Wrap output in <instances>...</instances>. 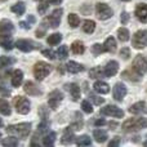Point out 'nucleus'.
Returning <instances> with one entry per match:
<instances>
[{
	"instance_id": "1",
	"label": "nucleus",
	"mask_w": 147,
	"mask_h": 147,
	"mask_svg": "<svg viewBox=\"0 0 147 147\" xmlns=\"http://www.w3.org/2000/svg\"><path fill=\"white\" fill-rule=\"evenodd\" d=\"M147 128L146 117H132L123 123V130L124 132H137V130Z\"/></svg>"
},
{
	"instance_id": "2",
	"label": "nucleus",
	"mask_w": 147,
	"mask_h": 147,
	"mask_svg": "<svg viewBox=\"0 0 147 147\" xmlns=\"http://www.w3.org/2000/svg\"><path fill=\"white\" fill-rule=\"evenodd\" d=\"M7 129V133L13 136H17L20 138H27V136L31 132V124L30 123H20L17 125H9Z\"/></svg>"
},
{
	"instance_id": "3",
	"label": "nucleus",
	"mask_w": 147,
	"mask_h": 147,
	"mask_svg": "<svg viewBox=\"0 0 147 147\" xmlns=\"http://www.w3.org/2000/svg\"><path fill=\"white\" fill-rule=\"evenodd\" d=\"M51 71H52L51 65H48L47 62H43V61L38 62V63L34 66V75H35L36 80H39V81L44 80V79L51 74Z\"/></svg>"
},
{
	"instance_id": "4",
	"label": "nucleus",
	"mask_w": 147,
	"mask_h": 147,
	"mask_svg": "<svg viewBox=\"0 0 147 147\" xmlns=\"http://www.w3.org/2000/svg\"><path fill=\"white\" fill-rule=\"evenodd\" d=\"M13 103H14V107L17 110L18 114H22V115H26L30 112V101H28L26 97H22V96H17L14 99H13Z\"/></svg>"
},
{
	"instance_id": "5",
	"label": "nucleus",
	"mask_w": 147,
	"mask_h": 147,
	"mask_svg": "<svg viewBox=\"0 0 147 147\" xmlns=\"http://www.w3.org/2000/svg\"><path fill=\"white\" fill-rule=\"evenodd\" d=\"M132 44L136 49H142L147 45V30H140L133 35Z\"/></svg>"
},
{
	"instance_id": "6",
	"label": "nucleus",
	"mask_w": 147,
	"mask_h": 147,
	"mask_svg": "<svg viewBox=\"0 0 147 147\" xmlns=\"http://www.w3.org/2000/svg\"><path fill=\"white\" fill-rule=\"evenodd\" d=\"M96 12H97V17L102 21L109 20V18L112 17V9L105 3H98L96 5Z\"/></svg>"
},
{
	"instance_id": "7",
	"label": "nucleus",
	"mask_w": 147,
	"mask_h": 147,
	"mask_svg": "<svg viewBox=\"0 0 147 147\" xmlns=\"http://www.w3.org/2000/svg\"><path fill=\"white\" fill-rule=\"evenodd\" d=\"M133 71L137 75H143L147 71V61L145 59V57L142 56H137L133 61Z\"/></svg>"
},
{
	"instance_id": "8",
	"label": "nucleus",
	"mask_w": 147,
	"mask_h": 147,
	"mask_svg": "<svg viewBox=\"0 0 147 147\" xmlns=\"http://www.w3.org/2000/svg\"><path fill=\"white\" fill-rule=\"evenodd\" d=\"M62 99H63V94H62V92H59L58 89H56V90H52L51 93H49L48 96V105L51 109L56 110L57 107H58V105L62 102Z\"/></svg>"
},
{
	"instance_id": "9",
	"label": "nucleus",
	"mask_w": 147,
	"mask_h": 147,
	"mask_svg": "<svg viewBox=\"0 0 147 147\" xmlns=\"http://www.w3.org/2000/svg\"><path fill=\"white\" fill-rule=\"evenodd\" d=\"M102 115H106V116H112V117H123L124 116V111H123L120 107L114 106V105H107L106 107L101 110Z\"/></svg>"
},
{
	"instance_id": "10",
	"label": "nucleus",
	"mask_w": 147,
	"mask_h": 147,
	"mask_svg": "<svg viewBox=\"0 0 147 147\" xmlns=\"http://www.w3.org/2000/svg\"><path fill=\"white\" fill-rule=\"evenodd\" d=\"M62 12H63L62 9H56L45 20L47 22L49 23V26H51L52 28H56V27H58V26H59V22H61V18H62Z\"/></svg>"
},
{
	"instance_id": "11",
	"label": "nucleus",
	"mask_w": 147,
	"mask_h": 147,
	"mask_svg": "<svg viewBox=\"0 0 147 147\" xmlns=\"http://www.w3.org/2000/svg\"><path fill=\"white\" fill-rule=\"evenodd\" d=\"M112 94H114V98L116 101H123L124 97L127 96V86L123 83H116L114 86V90H112Z\"/></svg>"
},
{
	"instance_id": "12",
	"label": "nucleus",
	"mask_w": 147,
	"mask_h": 147,
	"mask_svg": "<svg viewBox=\"0 0 147 147\" xmlns=\"http://www.w3.org/2000/svg\"><path fill=\"white\" fill-rule=\"evenodd\" d=\"M23 90H25L28 96H32V97L40 96L41 94V89L39 88L35 83H32V81H26L25 85H23Z\"/></svg>"
},
{
	"instance_id": "13",
	"label": "nucleus",
	"mask_w": 147,
	"mask_h": 147,
	"mask_svg": "<svg viewBox=\"0 0 147 147\" xmlns=\"http://www.w3.org/2000/svg\"><path fill=\"white\" fill-rule=\"evenodd\" d=\"M119 71V63H117L116 61H110L109 63L105 66V76H107V78H112V76H115Z\"/></svg>"
},
{
	"instance_id": "14",
	"label": "nucleus",
	"mask_w": 147,
	"mask_h": 147,
	"mask_svg": "<svg viewBox=\"0 0 147 147\" xmlns=\"http://www.w3.org/2000/svg\"><path fill=\"white\" fill-rule=\"evenodd\" d=\"M16 47L22 52H31L35 48V44L31 40H27V39H20V40L16 41Z\"/></svg>"
},
{
	"instance_id": "15",
	"label": "nucleus",
	"mask_w": 147,
	"mask_h": 147,
	"mask_svg": "<svg viewBox=\"0 0 147 147\" xmlns=\"http://www.w3.org/2000/svg\"><path fill=\"white\" fill-rule=\"evenodd\" d=\"M136 16L142 23H147V4H138L136 8Z\"/></svg>"
},
{
	"instance_id": "16",
	"label": "nucleus",
	"mask_w": 147,
	"mask_h": 147,
	"mask_svg": "<svg viewBox=\"0 0 147 147\" xmlns=\"http://www.w3.org/2000/svg\"><path fill=\"white\" fill-rule=\"evenodd\" d=\"M0 45L7 51H10V49H13V47L16 44H13V40L9 34H0Z\"/></svg>"
},
{
	"instance_id": "17",
	"label": "nucleus",
	"mask_w": 147,
	"mask_h": 147,
	"mask_svg": "<svg viewBox=\"0 0 147 147\" xmlns=\"http://www.w3.org/2000/svg\"><path fill=\"white\" fill-rule=\"evenodd\" d=\"M65 89H67V90L70 92L74 101H79V98H80V86H79L78 84H75V83L66 84Z\"/></svg>"
},
{
	"instance_id": "18",
	"label": "nucleus",
	"mask_w": 147,
	"mask_h": 147,
	"mask_svg": "<svg viewBox=\"0 0 147 147\" xmlns=\"http://www.w3.org/2000/svg\"><path fill=\"white\" fill-rule=\"evenodd\" d=\"M93 88H94V90L99 94H107L110 92V85L107 83H105V81H101V80L96 81Z\"/></svg>"
},
{
	"instance_id": "19",
	"label": "nucleus",
	"mask_w": 147,
	"mask_h": 147,
	"mask_svg": "<svg viewBox=\"0 0 147 147\" xmlns=\"http://www.w3.org/2000/svg\"><path fill=\"white\" fill-rule=\"evenodd\" d=\"M66 70L71 74H79V72L84 71V66L75 61H69L66 65Z\"/></svg>"
},
{
	"instance_id": "20",
	"label": "nucleus",
	"mask_w": 147,
	"mask_h": 147,
	"mask_svg": "<svg viewBox=\"0 0 147 147\" xmlns=\"http://www.w3.org/2000/svg\"><path fill=\"white\" fill-rule=\"evenodd\" d=\"M14 30L12 21L9 20H1L0 21V34H10Z\"/></svg>"
},
{
	"instance_id": "21",
	"label": "nucleus",
	"mask_w": 147,
	"mask_h": 147,
	"mask_svg": "<svg viewBox=\"0 0 147 147\" xmlns=\"http://www.w3.org/2000/svg\"><path fill=\"white\" fill-rule=\"evenodd\" d=\"M72 128H69V129L65 130L63 136H62L61 138V143L62 145H71L74 142V140H75V136H74V132H72Z\"/></svg>"
},
{
	"instance_id": "22",
	"label": "nucleus",
	"mask_w": 147,
	"mask_h": 147,
	"mask_svg": "<svg viewBox=\"0 0 147 147\" xmlns=\"http://www.w3.org/2000/svg\"><path fill=\"white\" fill-rule=\"evenodd\" d=\"M22 80H23V72L21 71V70H14L12 74V85L13 86H20L21 84H22Z\"/></svg>"
},
{
	"instance_id": "23",
	"label": "nucleus",
	"mask_w": 147,
	"mask_h": 147,
	"mask_svg": "<svg viewBox=\"0 0 147 147\" xmlns=\"http://www.w3.org/2000/svg\"><path fill=\"white\" fill-rule=\"evenodd\" d=\"M103 47H105V52H109V53H115V52H116V40H115L112 36H110V38L106 39Z\"/></svg>"
},
{
	"instance_id": "24",
	"label": "nucleus",
	"mask_w": 147,
	"mask_h": 147,
	"mask_svg": "<svg viewBox=\"0 0 147 147\" xmlns=\"http://www.w3.org/2000/svg\"><path fill=\"white\" fill-rule=\"evenodd\" d=\"M93 137L96 138V141L98 143H103L107 141V132L106 130H102V129H96L93 132Z\"/></svg>"
},
{
	"instance_id": "25",
	"label": "nucleus",
	"mask_w": 147,
	"mask_h": 147,
	"mask_svg": "<svg viewBox=\"0 0 147 147\" xmlns=\"http://www.w3.org/2000/svg\"><path fill=\"white\" fill-rule=\"evenodd\" d=\"M0 114L5 115V116H9V115L12 114L9 103H8L7 99H4V98H0Z\"/></svg>"
},
{
	"instance_id": "26",
	"label": "nucleus",
	"mask_w": 147,
	"mask_h": 147,
	"mask_svg": "<svg viewBox=\"0 0 147 147\" xmlns=\"http://www.w3.org/2000/svg\"><path fill=\"white\" fill-rule=\"evenodd\" d=\"M94 30H96V22L92 20H86L84 21L83 23V31L85 34H92L94 32Z\"/></svg>"
},
{
	"instance_id": "27",
	"label": "nucleus",
	"mask_w": 147,
	"mask_h": 147,
	"mask_svg": "<svg viewBox=\"0 0 147 147\" xmlns=\"http://www.w3.org/2000/svg\"><path fill=\"white\" fill-rule=\"evenodd\" d=\"M10 9H12V12L16 13L17 16H22L23 13H25V10H26V5H25V3L23 1H17L12 8H10Z\"/></svg>"
},
{
	"instance_id": "28",
	"label": "nucleus",
	"mask_w": 147,
	"mask_h": 147,
	"mask_svg": "<svg viewBox=\"0 0 147 147\" xmlns=\"http://www.w3.org/2000/svg\"><path fill=\"white\" fill-rule=\"evenodd\" d=\"M71 51H72L74 54H83L84 51H85V47H84V44L81 43V41L76 40V41H74V43H72Z\"/></svg>"
},
{
	"instance_id": "29",
	"label": "nucleus",
	"mask_w": 147,
	"mask_h": 147,
	"mask_svg": "<svg viewBox=\"0 0 147 147\" xmlns=\"http://www.w3.org/2000/svg\"><path fill=\"white\" fill-rule=\"evenodd\" d=\"M47 41H48L49 45H58V44L62 41V35H61L59 32L52 34V35H49V36H48Z\"/></svg>"
},
{
	"instance_id": "30",
	"label": "nucleus",
	"mask_w": 147,
	"mask_h": 147,
	"mask_svg": "<svg viewBox=\"0 0 147 147\" xmlns=\"http://www.w3.org/2000/svg\"><path fill=\"white\" fill-rule=\"evenodd\" d=\"M145 106H146L145 102L140 101V102H137V103L132 105V106L129 107V112L130 114H140V112H142L143 110H145Z\"/></svg>"
},
{
	"instance_id": "31",
	"label": "nucleus",
	"mask_w": 147,
	"mask_h": 147,
	"mask_svg": "<svg viewBox=\"0 0 147 147\" xmlns=\"http://www.w3.org/2000/svg\"><path fill=\"white\" fill-rule=\"evenodd\" d=\"M56 137H57V134L54 132H51L49 134H47L45 137L43 138V145L44 146H53L54 145V142H56Z\"/></svg>"
},
{
	"instance_id": "32",
	"label": "nucleus",
	"mask_w": 147,
	"mask_h": 147,
	"mask_svg": "<svg viewBox=\"0 0 147 147\" xmlns=\"http://www.w3.org/2000/svg\"><path fill=\"white\" fill-rule=\"evenodd\" d=\"M117 38L120 41H128L129 40V30L125 27H120L117 30Z\"/></svg>"
},
{
	"instance_id": "33",
	"label": "nucleus",
	"mask_w": 147,
	"mask_h": 147,
	"mask_svg": "<svg viewBox=\"0 0 147 147\" xmlns=\"http://www.w3.org/2000/svg\"><path fill=\"white\" fill-rule=\"evenodd\" d=\"M67 22H69V25L71 26L72 28H75V27H78L79 23H80V18H79L78 14H75V13H71V14H69Z\"/></svg>"
},
{
	"instance_id": "34",
	"label": "nucleus",
	"mask_w": 147,
	"mask_h": 147,
	"mask_svg": "<svg viewBox=\"0 0 147 147\" xmlns=\"http://www.w3.org/2000/svg\"><path fill=\"white\" fill-rule=\"evenodd\" d=\"M3 146H5V147H16V146H18V140L14 137V136L7 137L4 141H3Z\"/></svg>"
},
{
	"instance_id": "35",
	"label": "nucleus",
	"mask_w": 147,
	"mask_h": 147,
	"mask_svg": "<svg viewBox=\"0 0 147 147\" xmlns=\"http://www.w3.org/2000/svg\"><path fill=\"white\" fill-rule=\"evenodd\" d=\"M76 145L78 146H90L92 140L88 136H80V137L76 138Z\"/></svg>"
},
{
	"instance_id": "36",
	"label": "nucleus",
	"mask_w": 147,
	"mask_h": 147,
	"mask_svg": "<svg viewBox=\"0 0 147 147\" xmlns=\"http://www.w3.org/2000/svg\"><path fill=\"white\" fill-rule=\"evenodd\" d=\"M56 56L58 57V59H65L69 56V49H67L66 45H61L58 48V51L56 52Z\"/></svg>"
},
{
	"instance_id": "37",
	"label": "nucleus",
	"mask_w": 147,
	"mask_h": 147,
	"mask_svg": "<svg viewBox=\"0 0 147 147\" xmlns=\"http://www.w3.org/2000/svg\"><path fill=\"white\" fill-rule=\"evenodd\" d=\"M13 62H14L13 58H9V57H5V56L0 57V69H4V67L10 66Z\"/></svg>"
},
{
	"instance_id": "38",
	"label": "nucleus",
	"mask_w": 147,
	"mask_h": 147,
	"mask_svg": "<svg viewBox=\"0 0 147 147\" xmlns=\"http://www.w3.org/2000/svg\"><path fill=\"white\" fill-rule=\"evenodd\" d=\"M102 70L99 69V67H93V69L89 70V76H90L92 79H98V78H102Z\"/></svg>"
},
{
	"instance_id": "39",
	"label": "nucleus",
	"mask_w": 147,
	"mask_h": 147,
	"mask_svg": "<svg viewBox=\"0 0 147 147\" xmlns=\"http://www.w3.org/2000/svg\"><path fill=\"white\" fill-rule=\"evenodd\" d=\"M81 109H83V111L86 112V114H92V112H93V107H92V103L88 101V99H84V101L81 102Z\"/></svg>"
},
{
	"instance_id": "40",
	"label": "nucleus",
	"mask_w": 147,
	"mask_h": 147,
	"mask_svg": "<svg viewBox=\"0 0 147 147\" xmlns=\"http://www.w3.org/2000/svg\"><path fill=\"white\" fill-rule=\"evenodd\" d=\"M102 52H105V47L102 45V44L97 43V44H94V45L92 47V53H93L94 56H99Z\"/></svg>"
},
{
	"instance_id": "41",
	"label": "nucleus",
	"mask_w": 147,
	"mask_h": 147,
	"mask_svg": "<svg viewBox=\"0 0 147 147\" xmlns=\"http://www.w3.org/2000/svg\"><path fill=\"white\" fill-rule=\"evenodd\" d=\"M48 128H49V123L47 121V120H43V121L39 124V127H38V134L39 133H44V132H47L48 130Z\"/></svg>"
},
{
	"instance_id": "42",
	"label": "nucleus",
	"mask_w": 147,
	"mask_h": 147,
	"mask_svg": "<svg viewBox=\"0 0 147 147\" xmlns=\"http://www.w3.org/2000/svg\"><path fill=\"white\" fill-rule=\"evenodd\" d=\"M89 98H90L92 101H93V103L97 105V106H99V105H102L105 102V99L102 98V97H98V96H96V94H93V93L89 94Z\"/></svg>"
},
{
	"instance_id": "43",
	"label": "nucleus",
	"mask_w": 147,
	"mask_h": 147,
	"mask_svg": "<svg viewBox=\"0 0 147 147\" xmlns=\"http://www.w3.org/2000/svg\"><path fill=\"white\" fill-rule=\"evenodd\" d=\"M48 7H49L48 3L41 1L40 4L38 5V12H39V14H45L47 10H48Z\"/></svg>"
},
{
	"instance_id": "44",
	"label": "nucleus",
	"mask_w": 147,
	"mask_h": 147,
	"mask_svg": "<svg viewBox=\"0 0 147 147\" xmlns=\"http://www.w3.org/2000/svg\"><path fill=\"white\" fill-rule=\"evenodd\" d=\"M41 53H43L44 57H47V58H49V59H54L57 57L56 56V52H53L52 49H44Z\"/></svg>"
},
{
	"instance_id": "45",
	"label": "nucleus",
	"mask_w": 147,
	"mask_h": 147,
	"mask_svg": "<svg viewBox=\"0 0 147 147\" xmlns=\"http://www.w3.org/2000/svg\"><path fill=\"white\" fill-rule=\"evenodd\" d=\"M39 115H40V117L43 120H45L47 117H48V115H49L48 109H47L45 106H40V107H39Z\"/></svg>"
},
{
	"instance_id": "46",
	"label": "nucleus",
	"mask_w": 147,
	"mask_h": 147,
	"mask_svg": "<svg viewBox=\"0 0 147 147\" xmlns=\"http://www.w3.org/2000/svg\"><path fill=\"white\" fill-rule=\"evenodd\" d=\"M44 23H45V22H43V23H41V26H40V27L38 28V30H36V36H38V38H43V36L45 35L47 26L44 25Z\"/></svg>"
},
{
	"instance_id": "47",
	"label": "nucleus",
	"mask_w": 147,
	"mask_h": 147,
	"mask_svg": "<svg viewBox=\"0 0 147 147\" xmlns=\"http://www.w3.org/2000/svg\"><path fill=\"white\" fill-rule=\"evenodd\" d=\"M70 128H72L74 130H80L81 128H83V119H81V117H79V120H76L75 123H72Z\"/></svg>"
},
{
	"instance_id": "48",
	"label": "nucleus",
	"mask_w": 147,
	"mask_h": 147,
	"mask_svg": "<svg viewBox=\"0 0 147 147\" xmlns=\"http://www.w3.org/2000/svg\"><path fill=\"white\" fill-rule=\"evenodd\" d=\"M130 56V49L129 48H123L121 51H120V57H121L123 59H128Z\"/></svg>"
},
{
	"instance_id": "49",
	"label": "nucleus",
	"mask_w": 147,
	"mask_h": 147,
	"mask_svg": "<svg viewBox=\"0 0 147 147\" xmlns=\"http://www.w3.org/2000/svg\"><path fill=\"white\" fill-rule=\"evenodd\" d=\"M129 14H128L127 12H123L121 13V17H120V21H121V23L123 25H127L128 22H129Z\"/></svg>"
},
{
	"instance_id": "50",
	"label": "nucleus",
	"mask_w": 147,
	"mask_h": 147,
	"mask_svg": "<svg viewBox=\"0 0 147 147\" xmlns=\"http://www.w3.org/2000/svg\"><path fill=\"white\" fill-rule=\"evenodd\" d=\"M119 145H120V137H114L111 141H110V143H109L110 147H116Z\"/></svg>"
},
{
	"instance_id": "51",
	"label": "nucleus",
	"mask_w": 147,
	"mask_h": 147,
	"mask_svg": "<svg viewBox=\"0 0 147 147\" xmlns=\"http://www.w3.org/2000/svg\"><path fill=\"white\" fill-rule=\"evenodd\" d=\"M94 124H96L97 127H102V125L106 124V121H105L103 119H98V120H96V121H94Z\"/></svg>"
},
{
	"instance_id": "52",
	"label": "nucleus",
	"mask_w": 147,
	"mask_h": 147,
	"mask_svg": "<svg viewBox=\"0 0 147 147\" xmlns=\"http://www.w3.org/2000/svg\"><path fill=\"white\" fill-rule=\"evenodd\" d=\"M20 26H21V27H22V28H25V30H28V28L31 27V26H30V23H27V22H23V21H22V22H20Z\"/></svg>"
},
{
	"instance_id": "53",
	"label": "nucleus",
	"mask_w": 147,
	"mask_h": 147,
	"mask_svg": "<svg viewBox=\"0 0 147 147\" xmlns=\"http://www.w3.org/2000/svg\"><path fill=\"white\" fill-rule=\"evenodd\" d=\"M0 93H3V94H4V96H9V94H10V92L8 90V89H4V88H3V86H0Z\"/></svg>"
},
{
	"instance_id": "54",
	"label": "nucleus",
	"mask_w": 147,
	"mask_h": 147,
	"mask_svg": "<svg viewBox=\"0 0 147 147\" xmlns=\"http://www.w3.org/2000/svg\"><path fill=\"white\" fill-rule=\"evenodd\" d=\"M49 3H51V4H61L62 3V0H49Z\"/></svg>"
},
{
	"instance_id": "55",
	"label": "nucleus",
	"mask_w": 147,
	"mask_h": 147,
	"mask_svg": "<svg viewBox=\"0 0 147 147\" xmlns=\"http://www.w3.org/2000/svg\"><path fill=\"white\" fill-rule=\"evenodd\" d=\"M109 125H110V127H111V129H116V128H115V127H117V124H116V123H112V121L110 123Z\"/></svg>"
},
{
	"instance_id": "56",
	"label": "nucleus",
	"mask_w": 147,
	"mask_h": 147,
	"mask_svg": "<svg viewBox=\"0 0 147 147\" xmlns=\"http://www.w3.org/2000/svg\"><path fill=\"white\" fill-rule=\"evenodd\" d=\"M143 146H146V147H147V138H146V141H145V142H143Z\"/></svg>"
},
{
	"instance_id": "57",
	"label": "nucleus",
	"mask_w": 147,
	"mask_h": 147,
	"mask_svg": "<svg viewBox=\"0 0 147 147\" xmlns=\"http://www.w3.org/2000/svg\"><path fill=\"white\" fill-rule=\"evenodd\" d=\"M1 127H3V120L0 119V128H1Z\"/></svg>"
},
{
	"instance_id": "58",
	"label": "nucleus",
	"mask_w": 147,
	"mask_h": 147,
	"mask_svg": "<svg viewBox=\"0 0 147 147\" xmlns=\"http://www.w3.org/2000/svg\"><path fill=\"white\" fill-rule=\"evenodd\" d=\"M123 1H130V0H123Z\"/></svg>"
},
{
	"instance_id": "59",
	"label": "nucleus",
	"mask_w": 147,
	"mask_h": 147,
	"mask_svg": "<svg viewBox=\"0 0 147 147\" xmlns=\"http://www.w3.org/2000/svg\"><path fill=\"white\" fill-rule=\"evenodd\" d=\"M0 138H1V133H0Z\"/></svg>"
}]
</instances>
